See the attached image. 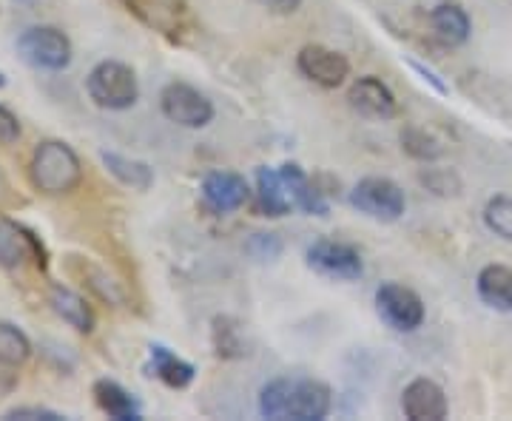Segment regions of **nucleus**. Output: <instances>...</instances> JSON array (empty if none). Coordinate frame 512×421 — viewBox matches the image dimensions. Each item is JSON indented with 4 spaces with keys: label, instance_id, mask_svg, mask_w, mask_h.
<instances>
[{
    "label": "nucleus",
    "instance_id": "obj_1",
    "mask_svg": "<svg viewBox=\"0 0 512 421\" xmlns=\"http://www.w3.org/2000/svg\"><path fill=\"white\" fill-rule=\"evenodd\" d=\"M333 407V393L319 379L282 376L259 390V413L274 421H322Z\"/></svg>",
    "mask_w": 512,
    "mask_h": 421
},
{
    "label": "nucleus",
    "instance_id": "obj_2",
    "mask_svg": "<svg viewBox=\"0 0 512 421\" xmlns=\"http://www.w3.org/2000/svg\"><path fill=\"white\" fill-rule=\"evenodd\" d=\"M29 180L40 194L63 197V194H72L74 188L83 183V163L69 143L43 140L32 154Z\"/></svg>",
    "mask_w": 512,
    "mask_h": 421
},
{
    "label": "nucleus",
    "instance_id": "obj_3",
    "mask_svg": "<svg viewBox=\"0 0 512 421\" xmlns=\"http://www.w3.org/2000/svg\"><path fill=\"white\" fill-rule=\"evenodd\" d=\"M86 92L94 100V106L106 111H126L140 97V83L131 66L120 60H103L97 63L86 77Z\"/></svg>",
    "mask_w": 512,
    "mask_h": 421
},
{
    "label": "nucleus",
    "instance_id": "obj_4",
    "mask_svg": "<svg viewBox=\"0 0 512 421\" xmlns=\"http://www.w3.org/2000/svg\"><path fill=\"white\" fill-rule=\"evenodd\" d=\"M120 3L126 6L128 15H134L143 26L171 43H185L197 32V20L185 0H120Z\"/></svg>",
    "mask_w": 512,
    "mask_h": 421
},
{
    "label": "nucleus",
    "instance_id": "obj_5",
    "mask_svg": "<svg viewBox=\"0 0 512 421\" xmlns=\"http://www.w3.org/2000/svg\"><path fill=\"white\" fill-rule=\"evenodd\" d=\"M18 55L40 72H63L72 63V40L57 26H29L18 37Z\"/></svg>",
    "mask_w": 512,
    "mask_h": 421
},
{
    "label": "nucleus",
    "instance_id": "obj_6",
    "mask_svg": "<svg viewBox=\"0 0 512 421\" xmlns=\"http://www.w3.org/2000/svg\"><path fill=\"white\" fill-rule=\"evenodd\" d=\"M350 205L365 214L370 220L379 222H396L402 220L407 200H404V191L393 180L387 177H365L353 185L350 191Z\"/></svg>",
    "mask_w": 512,
    "mask_h": 421
},
{
    "label": "nucleus",
    "instance_id": "obj_7",
    "mask_svg": "<svg viewBox=\"0 0 512 421\" xmlns=\"http://www.w3.org/2000/svg\"><path fill=\"white\" fill-rule=\"evenodd\" d=\"M305 259H308L311 271L325 276V279H333V282H353L365 274L362 254L353 245L339 242V239H316L308 248Z\"/></svg>",
    "mask_w": 512,
    "mask_h": 421
},
{
    "label": "nucleus",
    "instance_id": "obj_8",
    "mask_svg": "<svg viewBox=\"0 0 512 421\" xmlns=\"http://www.w3.org/2000/svg\"><path fill=\"white\" fill-rule=\"evenodd\" d=\"M160 111L183 129H205L214 120V103L188 83H168L160 92Z\"/></svg>",
    "mask_w": 512,
    "mask_h": 421
},
{
    "label": "nucleus",
    "instance_id": "obj_9",
    "mask_svg": "<svg viewBox=\"0 0 512 421\" xmlns=\"http://www.w3.org/2000/svg\"><path fill=\"white\" fill-rule=\"evenodd\" d=\"M376 313L382 316L387 328L399 333H413L424 322V302L413 288L402 282H384L376 291Z\"/></svg>",
    "mask_w": 512,
    "mask_h": 421
},
{
    "label": "nucleus",
    "instance_id": "obj_10",
    "mask_svg": "<svg viewBox=\"0 0 512 421\" xmlns=\"http://www.w3.org/2000/svg\"><path fill=\"white\" fill-rule=\"evenodd\" d=\"M29 259L35 262L40 271H46L49 268V251H46V245L23 222L0 217V268L18 271Z\"/></svg>",
    "mask_w": 512,
    "mask_h": 421
},
{
    "label": "nucleus",
    "instance_id": "obj_11",
    "mask_svg": "<svg viewBox=\"0 0 512 421\" xmlns=\"http://www.w3.org/2000/svg\"><path fill=\"white\" fill-rule=\"evenodd\" d=\"M296 69L305 80H311L322 89H339L350 77V60L322 43H308L296 55Z\"/></svg>",
    "mask_w": 512,
    "mask_h": 421
},
{
    "label": "nucleus",
    "instance_id": "obj_12",
    "mask_svg": "<svg viewBox=\"0 0 512 421\" xmlns=\"http://www.w3.org/2000/svg\"><path fill=\"white\" fill-rule=\"evenodd\" d=\"M200 194L205 208L214 214H234L251 200V188L245 183V177L234 171H211L202 180Z\"/></svg>",
    "mask_w": 512,
    "mask_h": 421
},
{
    "label": "nucleus",
    "instance_id": "obj_13",
    "mask_svg": "<svg viewBox=\"0 0 512 421\" xmlns=\"http://www.w3.org/2000/svg\"><path fill=\"white\" fill-rule=\"evenodd\" d=\"M402 410L410 421H441L447 419L450 404L439 382L419 376L402 390Z\"/></svg>",
    "mask_w": 512,
    "mask_h": 421
},
{
    "label": "nucleus",
    "instance_id": "obj_14",
    "mask_svg": "<svg viewBox=\"0 0 512 421\" xmlns=\"http://www.w3.org/2000/svg\"><path fill=\"white\" fill-rule=\"evenodd\" d=\"M350 109L359 111L367 120H393L399 114V103L396 94L390 92V86L382 83L379 77L367 74L359 77L348 92Z\"/></svg>",
    "mask_w": 512,
    "mask_h": 421
},
{
    "label": "nucleus",
    "instance_id": "obj_15",
    "mask_svg": "<svg viewBox=\"0 0 512 421\" xmlns=\"http://www.w3.org/2000/svg\"><path fill=\"white\" fill-rule=\"evenodd\" d=\"M256 205H259V214H262V217H274V220L291 214L293 208H296L279 168L262 165V168L256 171Z\"/></svg>",
    "mask_w": 512,
    "mask_h": 421
},
{
    "label": "nucleus",
    "instance_id": "obj_16",
    "mask_svg": "<svg viewBox=\"0 0 512 421\" xmlns=\"http://www.w3.org/2000/svg\"><path fill=\"white\" fill-rule=\"evenodd\" d=\"M92 396L97 407L114 421H140L143 419V407L128 393L126 387L114 379H97L92 387Z\"/></svg>",
    "mask_w": 512,
    "mask_h": 421
},
{
    "label": "nucleus",
    "instance_id": "obj_17",
    "mask_svg": "<svg viewBox=\"0 0 512 421\" xmlns=\"http://www.w3.org/2000/svg\"><path fill=\"white\" fill-rule=\"evenodd\" d=\"M282 180L288 185V194H291L293 205L305 214H313V217H325L328 214V202L322 197V191L313 185V180L299 168L296 163H285L282 168Z\"/></svg>",
    "mask_w": 512,
    "mask_h": 421
},
{
    "label": "nucleus",
    "instance_id": "obj_18",
    "mask_svg": "<svg viewBox=\"0 0 512 421\" xmlns=\"http://www.w3.org/2000/svg\"><path fill=\"white\" fill-rule=\"evenodd\" d=\"M430 23H433L436 37H439L441 43H447V46H464L470 40V32H473L470 15L464 12V6H458L453 0L439 3L430 12Z\"/></svg>",
    "mask_w": 512,
    "mask_h": 421
},
{
    "label": "nucleus",
    "instance_id": "obj_19",
    "mask_svg": "<svg viewBox=\"0 0 512 421\" xmlns=\"http://www.w3.org/2000/svg\"><path fill=\"white\" fill-rule=\"evenodd\" d=\"M478 299L493 311H512V268L507 265H487L476 279Z\"/></svg>",
    "mask_w": 512,
    "mask_h": 421
},
{
    "label": "nucleus",
    "instance_id": "obj_20",
    "mask_svg": "<svg viewBox=\"0 0 512 421\" xmlns=\"http://www.w3.org/2000/svg\"><path fill=\"white\" fill-rule=\"evenodd\" d=\"M49 305H52V311H55L66 325H72L77 333H92L94 330L92 305L86 302V296L74 293L72 288L55 285L52 293H49Z\"/></svg>",
    "mask_w": 512,
    "mask_h": 421
},
{
    "label": "nucleus",
    "instance_id": "obj_21",
    "mask_svg": "<svg viewBox=\"0 0 512 421\" xmlns=\"http://www.w3.org/2000/svg\"><path fill=\"white\" fill-rule=\"evenodd\" d=\"M148 356H151V373L163 385L174 387V390H185V387L194 382V376H197V367L191 365V362H185V359H180L174 350H168L165 345H151Z\"/></svg>",
    "mask_w": 512,
    "mask_h": 421
},
{
    "label": "nucleus",
    "instance_id": "obj_22",
    "mask_svg": "<svg viewBox=\"0 0 512 421\" xmlns=\"http://www.w3.org/2000/svg\"><path fill=\"white\" fill-rule=\"evenodd\" d=\"M100 160L109 168L111 177H117L120 183L134 191H148L154 185V171L143 160H134V157L117 154V151H100Z\"/></svg>",
    "mask_w": 512,
    "mask_h": 421
},
{
    "label": "nucleus",
    "instance_id": "obj_23",
    "mask_svg": "<svg viewBox=\"0 0 512 421\" xmlns=\"http://www.w3.org/2000/svg\"><path fill=\"white\" fill-rule=\"evenodd\" d=\"M72 271L74 274L83 276V282L89 285V291H94L103 302H109L114 308H120V305H126V293L120 288V282H114L100 265H94L89 259H80L72 257Z\"/></svg>",
    "mask_w": 512,
    "mask_h": 421
},
{
    "label": "nucleus",
    "instance_id": "obj_24",
    "mask_svg": "<svg viewBox=\"0 0 512 421\" xmlns=\"http://www.w3.org/2000/svg\"><path fill=\"white\" fill-rule=\"evenodd\" d=\"M29 356H32L29 336L18 325L0 319V367H20Z\"/></svg>",
    "mask_w": 512,
    "mask_h": 421
},
{
    "label": "nucleus",
    "instance_id": "obj_25",
    "mask_svg": "<svg viewBox=\"0 0 512 421\" xmlns=\"http://www.w3.org/2000/svg\"><path fill=\"white\" fill-rule=\"evenodd\" d=\"M402 148L407 157H413V160H419V163H436L444 157V146H441V140H436L430 131L416 129V126H410V129L402 131Z\"/></svg>",
    "mask_w": 512,
    "mask_h": 421
},
{
    "label": "nucleus",
    "instance_id": "obj_26",
    "mask_svg": "<svg viewBox=\"0 0 512 421\" xmlns=\"http://www.w3.org/2000/svg\"><path fill=\"white\" fill-rule=\"evenodd\" d=\"M484 225L495 237L512 242V197H493L484 205Z\"/></svg>",
    "mask_w": 512,
    "mask_h": 421
},
{
    "label": "nucleus",
    "instance_id": "obj_27",
    "mask_svg": "<svg viewBox=\"0 0 512 421\" xmlns=\"http://www.w3.org/2000/svg\"><path fill=\"white\" fill-rule=\"evenodd\" d=\"M419 183L436 197H456L461 191V177L453 168H424L419 174Z\"/></svg>",
    "mask_w": 512,
    "mask_h": 421
},
{
    "label": "nucleus",
    "instance_id": "obj_28",
    "mask_svg": "<svg viewBox=\"0 0 512 421\" xmlns=\"http://www.w3.org/2000/svg\"><path fill=\"white\" fill-rule=\"evenodd\" d=\"M214 345H217V356H239L242 353V345L237 339V328L231 325V319L225 316H217L214 319Z\"/></svg>",
    "mask_w": 512,
    "mask_h": 421
},
{
    "label": "nucleus",
    "instance_id": "obj_29",
    "mask_svg": "<svg viewBox=\"0 0 512 421\" xmlns=\"http://www.w3.org/2000/svg\"><path fill=\"white\" fill-rule=\"evenodd\" d=\"M245 251L256 262H274L282 254V239L276 237V234H254L245 242Z\"/></svg>",
    "mask_w": 512,
    "mask_h": 421
},
{
    "label": "nucleus",
    "instance_id": "obj_30",
    "mask_svg": "<svg viewBox=\"0 0 512 421\" xmlns=\"http://www.w3.org/2000/svg\"><path fill=\"white\" fill-rule=\"evenodd\" d=\"M66 416L57 413V410H49V407H37V404H29V407H12L3 413V421H63Z\"/></svg>",
    "mask_w": 512,
    "mask_h": 421
},
{
    "label": "nucleus",
    "instance_id": "obj_31",
    "mask_svg": "<svg viewBox=\"0 0 512 421\" xmlns=\"http://www.w3.org/2000/svg\"><path fill=\"white\" fill-rule=\"evenodd\" d=\"M20 137V123L18 117L6 106H0V146H12Z\"/></svg>",
    "mask_w": 512,
    "mask_h": 421
},
{
    "label": "nucleus",
    "instance_id": "obj_32",
    "mask_svg": "<svg viewBox=\"0 0 512 421\" xmlns=\"http://www.w3.org/2000/svg\"><path fill=\"white\" fill-rule=\"evenodd\" d=\"M254 3H259L268 12H274V15H293L302 6V0H254Z\"/></svg>",
    "mask_w": 512,
    "mask_h": 421
},
{
    "label": "nucleus",
    "instance_id": "obj_33",
    "mask_svg": "<svg viewBox=\"0 0 512 421\" xmlns=\"http://www.w3.org/2000/svg\"><path fill=\"white\" fill-rule=\"evenodd\" d=\"M410 66H413V69H416V72L421 74V77H424V80H430V83H433V89H436V92H447V86H444V83H441L439 77H436V74L430 72V69H424V66H421V63H410Z\"/></svg>",
    "mask_w": 512,
    "mask_h": 421
},
{
    "label": "nucleus",
    "instance_id": "obj_34",
    "mask_svg": "<svg viewBox=\"0 0 512 421\" xmlns=\"http://www.w3.org/2000/svg\"><path fill=\"white\" fill-rule=\"evenodd\" d=\"M9 202H12V188H9V183H6V177L0 174V211H3Z\"/></svg>",
    "mask_w": 512,
    "mask_h": 421
},
{
    "label": "nucleus",
    "instance_id": "obj_35",
    "mask_svg": "<svg viewBox=\"0 0 512 421\" xmlns=\"http://www.w3.org/2000/svg\"><path fill=\"white\" fill-rule=\"evenodd\" d=\"M15 3H20V6H35L37 0H15Z\"/></svg>",
    "mask_w": 512,
    "mask_h": 421
},
{
    "label": "nucleus",
    "instance_id": "obj_36",
    "mask_svg": "<svg viewBox=\"0 0 512 421\" xmlns=\"http://www.w3.org/2000/svg\"><path fill=\"white\" fill-rule=\"evenodd\" d=\"M3 86H6V74L0 72V89H3Z\"/></svg>",
    "mask_w": 512,
    "mask_h": 421
}]
</instances>
